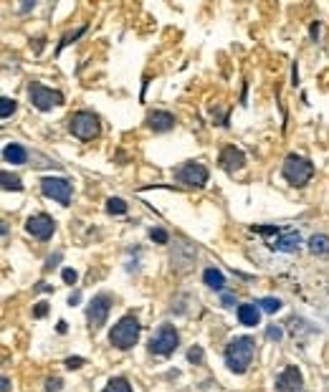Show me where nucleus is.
<instances>
[{"instance_id":"nucleus-15","label":"nucleus","mask_w":329,"mask_h":392,"mask_svg":"<svg viewBox=\"0 0 329 392\" xmlns=\"http://www.w3.org/2000/svg\"><path fill=\"white\" fill-rule=\"evenodd\" d=\"M3 160H6L8 165H23V162L28 160V152H26V147H23V144L10 142V144H6V147H3Z\"/></svg>"},{"instance_id":"nucleus-3","label":"nucleus","mask_w":329,"mask_h":392,"mask_svg":"<svg viewBox=\"0 0 329 392\" xmlns=\"http://www.w3.org/2000/svg\"><path fill=\"white\" fill-rule=\"evenodd\" d=\"M137 339H140V322L134 319V317H122L114 327H112V332H109V342H112V347H116V349H132L134 344H137Z\"/></svg>"},{"instance_id":"nucleus-9","label":"nucleus","mask_w":329,"mask_h":392,"mask_svg":"<svg viewBox=\"0 0 329 392\" xmlns=\"http://www.w3.org/2000/svg\"><path fill=\"white\" fill-rule=\"evenodd\" d=\"M109 311H112V296H109V294H99V296L92 299L89 311H86V314H89V324H92V329H102V327L106 324Z\"/></svg>"},{"instance_id":"nucleus-31","label":"nucleus","mask_w":329,"mask_h":392,"mask_svg":"<svg viewBox=\"0 0 329 392\" xmlns=\"http://www.w3.org/2000/svg\"><path fill=\"white\" fill-rule=\"evenodd\" d=\"M46 387H48V392H58L61 390V380H48Z\"/></svg>"},{"instance_id":"nucleus-10","label":"nucleus","mask_w":329,"mask_h":392,"mask_svg":"<svg viewBox=\"0 0 329 392\" xmlns=\"http://www.w3.org/2000/svg\"><path fill=\"white\" fill-rule=\"evenodd\" d=\"M26 230L33 235V238H38V241H48L51 235H54V230H56V220L51 215H46V213L30 215L28 223H26Z\"/></svg>"},{"instance_id":"nucleus-33","label":"nucleus","mask_w":329,"mask_h":392,"mask_svg":"<svg viewBox=\"0 0 329 392\" xmlns=\"http://www.w3.org/2000/svg\"><path fill=\"white\" fill-rule=\"evenodd\" d=\"M78 301H81V294H78V291L68 296V304H71V306H74V304H78Z\"/></svg>"},{"instance_id":"nucleus-36","label":"nucleus","mask_w":329,"mask_h":392,"mask_svg":"<svg viewBox=\"0 0 329 392\" xmlns=\"http://www.w3.org/2000/svg\"><path fill=\"white\" fill-rule=\"evenodd\" d=\"M58 258H61V256H54V258H48V268H54V263H58Z\"/></svg>"},{"instance_id":"nucleus-32","label":"nucleus","mask_w":329,"mask_h":392,"mask_svg":"<svg viewBox=\"0 0 329 392\" xmlns=\"http://www.w3.org/2000/svg\"><path fill=\"white\" fill-rule=\"evenodd\" d=\"M233 304H236V299H233L230 294H223V306H228V309H230Z\"/></svg>"},{"instance_id":"nucleus-23","label":"nucleus","mask_w":329,"mask_h":392,"mask_svg":"<svg viewBox=\"0 0 329 392\" xmlns=\"http://www.w3.org/2000/svg\"><path fill=\"white\" fill-rule=\"evenodd\" d=\"M258 306H261L266 314H276V311L281 309V301H278V299H274V296H266V299H261V301H258Z\"/></svg>"},{"instance_id":"nucleus-6","label":"nucleus","mask_w":329,"mask_h":392,"mask_svg":"<svg viewBox=\"0 0 329 392\" xmlns=\"http://www.w3.org/2000/svg\"><path fill=\"white\" fill-rule=\"evenodd\" d=\"M28 99H30V104H33L38 111H48V109L64 104V94H61V91L48 89V86H44V84H36V81L28 86Z\"/></svg>"},{"instance_id":"nucleus-24","label":"nucleus","mask_w":329,"mask_h":392,"mask_svg":"<svg viewBox=\"0 0 329 392\" xmlns=\"http://www.w3.org/2000/svg\"><path fill=\"white\" fill-rule=\"evenodd\" d=\"M84 30H86V25H81V28H78V30H74V33H66V35L61 38V43H58V51H61V48H66L71 41H76V38H78L81 33H84Z\"/></svg>"},{"instance_id":"nucleus-18","label":"nucleus","mask_w":329,"mask_h":392,"mask_svg":"<svg viewBox=\"0 0 329 392\" xmlns=\"http://www.w3.org/2000/svg\"><path fill=\"white\" fill-rule=\"evenodd\" d=\"M309 248H312V253L326 256L329 253V238H326V235H314V238L309 241Z\"/></svg>"},{"instance_id":"nucleus-16","label":"nucleus","mask_w":329,"mask_h":392,"mask_svg":"<svg viewBox=\"0 0 329 392\" xmlns=\"http://www.w3.org/2000/svg\"><path fill=\"white\" fill-rule=\"evenodd\" d=\"M274 248H276V251H286V253L296 251V248H299V233H294V230L281 233L278 238L274 241Z\"/></svg>"},{"instance_id":"nucleus-1","label":"nucleus","mask_w":329,"mask_h":392,"mask_svg":"<svg viewBox=\"0 0 329 392\" xmlns=\"http://www.w3.org/2000/svg\"><path fill=\"white\" fill-rule=\"evenodd\" d=\"M254 355H256V344H254V339H251V337H236V339L226 347V365H228L230 372L243 375L246 370L251 367Z\"/></svg>"},{"instance_id":"nucleus-21","label":"nucleus","mask_w":329,"mask_h":392,"mask_svg":"<svg viewBox=\"0 0 329 392\" xmlns=\"http://www.w3.org/2000/svg\"><path fill=\"white\" fill-rule=\"evenodd\" d=\"M106 210L114 213V215H124L127 213V203L122 200V198H109L106 200Z\"/></svg>"},{"instance_id":"nucleus-35","label":"nucleus","mask_w":329,"mask_h":392,"mask_svg":"<svg viewBox=\"0 0 329 392\" xmlns=\"http://www.w3.org/2000/svg\"><path fill=\"white\" fill-rule=\"evenodd\" d=\"M10 390V380L8 377H3V392H8Z\"/></svg>"},{"instance_id":"nucleus-19","label":"nucleus","mask_w":329,"mask_h":392,"mask_svg":"<svg viewBox=\"0 0 329 392\" xmlns=\"http://www.w3.org/2000/svg\"><path fill=\"white\" fill-rule=\"evenodd\" d=\"M102 392H132V387H130V382L124 377H114V380L106 382V387Z\"/></svg>"},{"instance_id":"nucleus-26","label":"nucleus","mask_w":329,"mask_h":392,"mask_svg":"<svg viewBox=\"0 0 329 392\" xmlns=\"http://www.w3.org/2000/svg\"><path fill=\"white\" fill-rule=\"evenodd\" d=\"M284 337V332H281V327H276V324H271L268 329H266V339L268 342H278Z\"/></svg>"},{"instance_id":"nucleus-4","label":"nucleus","mask_w":329,"mask_h":392,"mask_svg":"<svg viewBox=\"0 0 329 392\" xmlns=\"http://www.w3.org/2000/svg\"><path fill=\"white\" fill-rule=\"evenodd\" d=\"M68 132H71L74 137H78V139H84V142L94 139V137L99 134V119H96V114H92V111H76V114H71Z\"/></svg>"},{"instance_id":"nucleus-13","label":"nucleus","mask_w":329,"mask_h":392,"mask_svg":"<svg viewBox=\"0 0 329 392\" xmlns=\"http://www.w3.org/2000/svg\"><path fill=\"white\" fill-rule=\"evenodd\" d=\"M147 127L154 129V132H170V129L175 127V116H172L170 111H162V109L150 111V114H147Z\"/></svg>"},{"instance_id":"nucleus-25","label":"nucleus","mask_w":329,"mask_h":392,"mask_svg":"<svg viewBox=\"0 0 329 392\" xmlns=\"http://www.w3.org/2000/svg\"><path fill=\"white\" fill-rule=\"evenodd\" d=\"M150 238H152L154 243H168L170 235H168V230H162V228H152V230H150Z\"/></svg>"},{"instance_id":"nucleus-29","label":"nucleus","mask_w":329,"mask_h":392,"mask_svg":"<svg viewBox=\"0 0 329 392\" xmlns=\"http://www.w3.org/2000/svg\"><path fill=\"white\" fill-rule=\"evenodd\" d=\"M33 314H36L38 319H44L46 314H48V304H44V301H40V304H36V311H33Z\"/></svg>"},{"instance_id":"nucleus-2","label":"nucleus","mask_w":329,"mask_h":392,"mask_svg":"<svg viewBox=\"0 0 329 392\" xmlns=\"http://www.w3.org/2000/svg\"><path fill=\"white\" fill-rule=\"evenodd\" d=\"M281 172H284V177H286V182H289V185L304 187L312 180V175H314V165L306 160V157H302V154H289L284 160Z\"/></svg>"},{"instance_id":"nucleus-11","label":"nucleus","mask_w":329,"mask_h":392,"mask_svg":"<svg viewBox=\"0 0 329 392\" xmlns=\"http://www.w3.org/2000/svg\"><path fill=\"white\" fill-rule=\"evenodd\" d=\"M302 387V372L296 367H286L276 377V392H299Z\"/></svg>"},{"instance_id":"nucleus-14","label":"nucleus","mask_w":329,"mask_h":392,"mask_svg":"<svg viewBox=\"0 0 329 392\" xmlns=\"http://www.w3.org/2000/svg\"><path fill=\"white\" fill-rule=\"evenodd\" d=\"M238 322L243 327H258V322H261L258 304H240L238 306Z\"/></svg>"},{"instance_id":"nucleus-27","label":"nucleus","mask_w":329,"mask_h":392,"mask_svg":"<svg viewBox=\"0 0 329 392\" xmlns=\"http://www.w3.org/2000/svg\"><path fill=\"white\" fill-rule=\"evenodd\" d=\"M188 360H190V362H202V347L195 344V347L188 352Z\"/></svg>"},{"instance_id":"nucleus-7","label":"nucleus","mask_w":329,"mask_h":392,"mask_svg":"<svg viewBox=\"0 0 329 392\" xmlns=\"http://www.w3.org/2000/svg\"><path fill=\"white\" fill-rule=\"evenodd\" d=\"M208 167L200 162H185L175 170V180L185 187H205L208 185Z\"/></svg>"},{"instance_id":"nucleus-20","label":"nucleus","mask_w":329,"mask_h":392,"mask_svg":"<svg viewBox=\"0 0 329 392\" xmlns=\"http://www.w3.org/2000/svg\"><path fill=\"white\" fill-rule=\"evenodd\" d=\"M0 182H3V187H6V190H16V192H20V190H23L20 177H18V175H10V172H3V175H0Z\"/></svg>"},{"instance_id":"nucleus-34","label":"nucleus","mask_w":329,"mask_h":392,"mask_svg":"<svg viewBox=\"0 0 329 392\" xmlns=\"http://www.w3.org/2000/svg\"><path fill=\"white\" fill-rule=\"evenodd\" d=\"M56 329H58V334H66V322H58V327H56Z\"/></svg>"},{"instance_id":"nucleus-30","label":"nucleus","mask_w":329,"mask_h":392,"mask_svg":"<svg viewBox=\"0 0 329 392\" xmlns=\"http://www.w3.org/2000/svg\"><path fill=\"white\" fill-rule=\"evenodd\" d=\"M76 279H78V273H76V271L64 268V281H66V284H76Z\"/></svg>"},{"instance_id":"nucleus-28","label":"nucleus","mask_w":329,"mask_h":392,"mask_svg":"<svg viewBox=\"0 0 329 392\" xmlns=\"http://www.w3.org/2000/svg\"><path fill=\"white\" fill-rule=\"evenodd\" d=\"M81 365H84V357H68V360H66V367H68V370H78Z\"/></svg>"},{"instance_id":"nucleus-22","label":"nucleus","mask_w":329,"mask_h":392,"mask_svg":"<svg viewBox=\"0 0 329 392\" xmlns=\"http://www.w3.org/2000/svg\"><path fill=\"white\" fill-rule=\"evenodd\" d=\"M16 106H18V101H16V99L3 96V99H0V116H3V119H8V116L16 111Z\"/></svg>"},{"instance_id":"nucleus-5","label":"nucleus","mask_w":329,"mask_h":392,"mask_svg":"<svg viewBox=\"0 0 329 392\" xmlns=\"http://www.w3.org/2000/svg\"><path fill=\"white\" fill-rule=\"evenodd\" d=\"M178 342H180L178 329L170 327V324H162V327L152 334V339H150V352H152V355L168 357V355H172V352L178 349Z\"/></svg>"},{"instance_id":"nucleus-8","label":"nucleus","mask_w":329,"mask_h":392,"mask_svg":"<svg viewBox=\"0 0 329 392\" xmlns=\"http://www.w3.org/2000/svg\"><path fill=\"white\" fill-rule=\"evenodd\" d=\"M71 182L64 180V177H44L40 180V192L46 195V198L61 203V205H68L71 203Z\"/></svg>"},{"instance_id":"nucleus-12","label":"nucleus","mask_w":329,"mask_h":392,"mask_svg":"<svg viewBox=\"0 0 329 392\" xmlns=\"http://www.w3.org/2000/svg\"><path fill=\"white\" fill-rule=\"evenodd\" d=\"M243 165H246V154H243L236 144L223 147V152H220V167H223V170L236 172V170H240Z\"/></svg>"},{"instance_id":"nucleus-17","label":"nucleus","mask_w":329,"mask_h":392,"mask_svg":"<svg viewBox=\"0 0 329 392\" xmlns=\"http://www.w3.org/2000/svg\"><path fill=\"white\" fill-rule=\"evenodd\" d=\"M202 281H205V286H210L213 291H223L226 289V276H223L218 268H205Z\"/></svg>"}]
</instances>
